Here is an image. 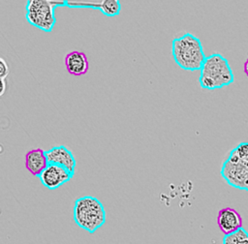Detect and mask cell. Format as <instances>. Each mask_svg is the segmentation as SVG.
Listing matches in <instances>:
<instances>
[{"label": "cell", "mask_w": 248, "mask_h": 244, "mask_svg": "<svg viewBox=\"0 0 248 244\" xmlns=\"http://www.w3.org/2000/svg\"><path fill=\"white\" fill-rule=\"evenodd\" d=\"M171 54L175 63L186 71H200L206 58L201 40L189 32L172 40Z\"/></svg>", "instance_id": "6da1fadb"}, {"label": "cell", "mask_w": 248, "mask_h": 244, "mask_svg": "<svg viewBox=\"0 0 248 244\" xmlns=\"http://www.w3.org/2000/svg\"><path fill=\"white\" fill-rule=\"evenodd\" d=\"M233 80L234 75L226 57L218 52L206 56L199 76V82L202 89H220L232 84Z\"/></svg>", "instance_id": "7a4b0ae2"}, {"label": "cell", "mask_w": 248, "mask_h": 244, "mask_svg": "<svg viewBox=\"0 0 248 244\" xmlns=\"http://www.w3.org/2000/svg\"><path fill=\"white\" fill-rule=\"evenodd\" d=\"M74 221L82 229L93 233L106 223L103 203L93 196H83L75 200Z\"/></svg>", "instance_id": "3957f363"}, {"label": "cell", "mask_w": 248, "mask_h": 244, "mask_svg": "<svg viewBox=\"0 0 248 244\" xmlns=\"http://www.w3.org/2000/svg\"><path fill=\"white\" fill-rule=\"evenodd\" d=\"M58 6H66V0H29L25 6V18L32 26L45 32H51L56 23L54 10Z\"/></svg>", "instance_id": "277c9868"}, {"label": "cell", "mask_w": 248, "mask_h": 244, "mask_svg": "<svg viewBox=\"0 0 248 244\" xmlns=\"http://www.w3.org/2000/svg\"><path fill=\"white\" fill-rule=\"evenodd\" d=\"M220 173L230 186L248 191V162L230 153L222 165Z\"/></svg>", "instance_id": "5b68a950"}, {"label": "cell", "mask_w": 248, "mask_h": 244, "mask_svg": "<svg viewBox=\"0 0 248 244\" xmlns=\"http://www.w3.org/2000/svg\"><path fill=\"white\" fill-rule=\"evenodd\" d=\"M73 176L74 174L67 168L56 164H48L40 174L39 178L46 188L48 190H56L66 182L70 181Z\"/></svg>", "instance_id": "8992f818"}, {"label": "cell", "mask_w": 248, "mask_h": 244, "mask_svg": "<svg viewBox=\"0 0 248 244\" xmlns=\"http://www.w3.org/2000/svg\"><path fill=\"white\" fill-rule=\"evenodd\" d=\"M217 225L220 230L225 234H231L242 229V218L240 214L232 207H225L219 210L217 214Z\"/></svg>", "instance_id": "52a82bcc"}, {"label": "cell", "mask_w": 248, "mask_h": 244, "mask_svg": "<svg viewBox=\"0 0 248 244\" xmlns=\"http://www.w3.org/2000/svg\"><path fill=\"white\" fill-rule=\"evenodd\" d=\"M48 164H56L75 174L77 161L73 152L65 145L53 146L46 151Z\"/></svg>", "instance_id": "ba28073f"}, {"label": "cell", "mask_w": 248, "mask_h": 244, "mask_svg": "<svg viewBox=\"0 0 248 244\" xmlns=\"http://www.w3.org/2000/svg\"><path fill=\"white\" fill-rule=\"evenodd\" d=\"M24 165L26 169L31 172V174L40 176V174L48 165L46 151L42 148H34L29 150L24 156Z\"/></svg>", "instance_id": "9c48e42d"}, {"label": "cell", "mask_w": 248, "mask_h": 244, "mask_svg": "<svg viewBox=\"0 0 248 244\" xmlns=\"http://www.w3.org/2000/svg\"><path fill=\"white\" fill-rule=\"evenodd\" d=\"M65 67L69 74L79 76L88 72L89 64L87 56L82 51L74 50L65 56Z\"/></svg>", "instance_id": "30bf717a"}, {"label": "cell", "mask_w": 248, "mask_h": 244, "mask_svg": "<svg viewBox=\"0 0 248 244\" xmlns=\"http://www.w3.org/2000/svg\"><path fill=\"white\" fill-rule=\"evenodd\" d=\"M105 15L107 16H115L120 14L121 4L118 0H104L101 1L100 9Z\"/></svg>", "instance_id": "8fae6325"}, {"label": "cell", "mask_w": 248, "mask_h": 244, "mask_svg": "<svg viewBox=\"0 0 248 244\" xmlns=\"http://www.w3.org/2000/svg\"><path fill=\"white\" fill-rule=\"evenodd\" d=\"M247 235L248 231L242 228L233 233L225 235L223 238V244H239V242Z\"/></svg>", "instance_id": "7c38bea8"}, {"label": "cell", "mask_w": 248, "mask_h": 244, "mask_svg": "<svg viewBox=\"0 0 248 244\" xmlns=\"http://www.w3.org/2000/svg\"><path fill=\"white\" fill-rule=\"evenodd\" d=\"M10 74V68L4 58H0V78L6 79Z\"/></svg>", "instance_id": "4fadbf2b"}, {"label": "cell", "mask_w": 248, "mask_h": 244, "mask_svg": "<svg viewBox=\"0 0 248 244\" xmlns=\"http://www.w3.org/2000/svg\"><path fill=\"white\" fill-rule=\"evenodd\" d=\"M0 81H1V90H0V96H3L7 90V87H8V84H7V81L6 79L4 78H0Z\"/></svg>", "instance_id": "5bb4252c"}, {"label": "cell", "mask_w": 248, "mask_h": 244, "mask_svg": "<svg viewBox=\"0 0 248 244\" xmlns=\"http://www.w3.org/2000/svg\"><path fill=\"white\" fill-rule=\"evenodd\" d=\"M243 70H244V73H245V75L248 76V57H247V59L245 60V62H244V65H243Z\"/></svg>", "instance_id": "9a60e30c"}, {"label": "cell", "mask_w": 248, "mask_h": 244, "mask_svg": "<svg viewBox=\"0 0 248 244\" xmlns=\"http://www.w3.org/2000/svg\"><path fill=\"white\" fill-rule=\"evenodd\" d=\"M239 244H248V235L246 237H244L240 242Z\"/></svg>", "instance_id": "2e32d148"}]
</instances>
